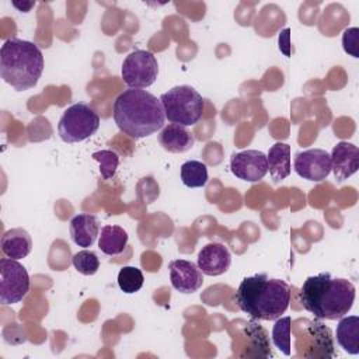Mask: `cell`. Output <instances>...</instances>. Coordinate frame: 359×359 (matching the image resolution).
Wrapping results in <instances>:
<instances>
[{
  "instance_id": "7c38bea8",
  "label": "cell",
  "mask_w": 359,
  "mask_h": 359,
  "mask_svg": "<svg viewBox=\"0 0 359 359\" xmlns=\"http://www.w3.org/2000/svg\"><path fill=\"white\" fill-rule=\"evenodd\" d=\"M331 170L338 182L348 180L359 168V149L353 143L339 142L331 151Z\"/></svg>"
},
{
  "instance_id": "6da1fadb",
  "label": "cell",
  "mask_w": 359,
  "mask_h": 359,
  "mask_svg": "<svg viewBox=\"0 0 359 359\" xmlns=\"http://www.w3.org/2000/svg\"><path fill=\"white\" fill-rule=\"evenodd\" d=\"M355 286L345 278H332L328 272L309 276L300 287V303L320 320H339L355 302Z\"/></svg>"
},
{
  "instance_id": "d6986e66",
  "label": "cell",
  "mask_w": 359,
  "mask_h": 359,
  "mask_svg": "<svg viewBox=\"0 0 359 359\" xmlns=\"http://www.w3.org/2000/svg\"><path fill=\"white\" fill-rule=\"evenodd\" d=\"M128 233L123 227L116 224H107L101 229L98 236V247L105 255H119L128 244Z\"/></svg>"
},
{
  "instance_id": "52a82bcc",
  "label": "cell",
  "mask_w": 359,
  "mask_h": 359,
  "mask_svg": "<svg viewBox=\"0 0 359 359\" xmlns=\"http://www.w3.org/2000/svg\"><path fill=\"white\" fill-rule=\"evenodd\" d=\"M121 74L129 88H147L157 80V59L150 50H133L125 57Z\"/></svg>"
},
{
  "instance_id": "9a60e30c",
  "label": "cell",
  "mask_w": 359,
  "mask_h": 359,
  "mask_svg": "<svg viewBox=\"0 0 359 359\" xmlns=\"http://www.w3.org/2000/svg\"><path fill=\"white\" fill-rule=\"evenodd\" d=\"M1 252L11 259L25 258L32 250V238L29 233L21 227L7 230L0 240Z\"/></svg>"
},
{
  "instance_id": "83f0119b",
  "label": "cell",
  "mask_w": 359,
  "mask_h": 359,
  "mask_svg": "<svg viewBox=\"0 0 359 359\" xmlns=\"http://www.w3.org/2000/svg\"><path fill=\"white\" fill-rule=\"evenodd\" d=\"M11 4L21 13H28L34 6H35V1H15L13 0Z\"/></svg>"
},
{
  "instance_id": "9c48e42d",
  "label": "cell",
  "mask_w": 359,
  "mask_h": 359,
  "mask_svg": "<svg viewBox=\"0 0 359 359\" xmlns=\"http://www.w3.org/2000/svg\"><path fill=\"white\" fill-rule=\"evenodd\" d=\"M294 171L299 177L320 182L331 172V156L324 149H309L296 153Z\"/></svg>"
},
{
  "instance_id": "7a4b0ae2",
  "label": "cell",
  "mask_w": 359,
  "mask_h": 359,
  "mask_svg": "<svg viewBox=\"0 0 359 359\" xmlns=\"http://www.w3.org/2000/svg\"><path fill=\"white\" fill-rule=\"evenodd\" d=\"M112 112L119 130L132 139L156 133L165 121L160 98L143 88L123 90L115 98Z\"/></svg>"
},
{
  "instance_id": "3957f363",
  "label": "cell",
  "mask_w": 359,
  "mask_h": 359,
  "mask_svg": "<svg viewBox=\"0 0 359 359\" xmlns=\"http://www.w3.org/2000/svg\"><path fill=\"white\" fill-rule=\"evenodd\" d=\"M234 302L251 318L273 321L289 307L290 286L282 279L257 273L241 280Z\"/></svg>"
},
{
  "instance_id": "4fadbf2b",
  "label": "cell",
  "mask_w": 359,
  "mask_h": 359,
  "mask_svg": "<svg viewBox=\"0 0 359 359\" xmlns=\"http://www.w3.org/2000/svg\"><path fill=\"white\" fill-rule=\"evenodd\" d=\"M231 264L229 248L222 243H209L198 254V268L203 275L219 276L224 273Z\"/></svg>"
},
{
  "instance_id": "7402d4cb",
  "label": "cell",
  "mask_w": 359,
  "mask_h": 359,
  "mask_svg": "<svg viewBox=\"0 0 359 359\" xmlns=\"http://www.w3.org/2000/svg\"><path fill=\"white\" fill-rule=\"evenodd\" d=\"M143 282V272L136 266H123L118 273V286L126 294L139 292Z\"/></svg>"
},
{
  "instance_id": "484cf974",
  "label": "cell",
  "mask_w": 359,
  "mask_h": 359,
  "mask_svg": "<svg viewBox=\"0 0 359 359\" xmlns=\"http://www.w3.org/2000/svg\"><path fill=\"white\" fill-rule=\"evenodd\" d=\"M358 36H359V29L358 28H348L344 31L342 34V46L344 50L353 56V57H359V52H358Z\"/></svg>"
},
{
  "instance_id": "603a6c76",
  "label": "cell",
  "mask_w": 359,
  "mask_h": 359,
  "mask_svg": "<svg viewBox=\"0 0 359 359\" xmlns=\"http://www.w3.org/2000/svg\"><path fill=\"white\" fill-rule=\"evenodd\" d=\"M72 262H73V266L76 268V271L86 276L94 275L100 268V259H98L97 254L91 250H81V251L76 252L72 258Z\"/></svg>"
},
{
  "instance_id": "2e32d148",
  "label": "cell",
  "mask_w": 359,
  "mask_h": 359,
  "mask_svg": "<svg viewBox=\"0 0 359 359\" xmlns=\"http://www.w3.org/2000/svg\"><path fill=\"white\" fill-rule=\"evenodd\" d=\"M158 142L164 150L170 153H185L195 143L194 135L181 125L168 123L158 135Z\"/></svg>"
},
{
  "instance_id": "ffe728a7",
  "label": "cell",
  "mask_w": 359,
  "mask_h": 359,
  "mask_svg": "<svg viewBox=\"0 0 359 359\" xmlns=\"http://www.w3.org/2000/svg\"><path fill=\"white\" fill-rule=\"evenodd\" d=\"M181 181L188 188H201L208 182V167L198 160H188L180 170Z\"/></svg>"
},
{
  "instance_id": "5b68a950",
  "label": "cell",
  "mask_w": 359,
  "mask_h": 359,
  "mask_svg": "<svg viewBox=\"0 0 359 359\" xmlns=\"http://www.w3.org/2000/svg\"><path fill=\"white\" fill-rule=\"evenodd\" d=\"M160 102L165 118L171 123L181 126H191L198 123L205 109L202 95L191 86L182 84L163 93Z\"/></svg>"
},
{
  "instance_id": "8992f818",
  "label": "cell",
  "mask_w": 359,
  "mask_h": 359,
  "mask_svg": "<svg viewBox=\"0 0 359 359\" xmlns=\"http://www.w3.org/2000/svg\"><path fill=\"white\" fill-rule=\"evenodd\" d=\"M100 128L98 114L84 102H76L65 109L57 123V132L65 143H79L93 136Z\"/></svg>"
},
{
  "instance_id": "30bf717a",
  "label": "cell",
  "mask_w": 359,
  "mask_h": 359,
  "mask_svg": "<svg viewBox=\"0 0 359 359\" xmlns=\"http://www.w3.org/2000/svg\"><path fill=\"white\" fill-rule=\"evenodd\" d=\"M230 170L238 180L258 182L268 172V160L259 150L238 151L230 158Z\"/></svg>"
},
{
  "instance_id": "d4e9b609",
  "label": "cell",
  "mask_w": 359,
  "mask_h": 359,
  "mask_svg": "<svg viewBox=\"0 0 359 359\" xmlns=\"http://www.w3.org/2000/svg\"><path fill=\"white\" fill-rule=\"evenodd\" d=\"M309 331L310 334L316 338L317 344H318V348L321 349H328L331 356H334V352H332V348H334V344H332V337H331V330L328 327H325L323 323L314 320L310 323L309 325Z\"/></svg>"
},
{
  "instance_id": "5bb4252c",
  "label": "cell",
  "mask_w": 359,
  "mask_h": 359,
  "mask_svg": "<svg viewBox=\"0 0 359 359\" xmlns=\"http://www.w3.org/2000/svg\"><path fill=\"white\" fill-rule=\"evenodd\" d=\"M100 236V223L94 215L79 213L70 220V237L79 247H91Z\"/></svg>"
},
{
  "instance_id": "ac0fdd59",
  "label": "cell",
  "mask_w": 359,
  "mask_h": 359,
  "mask_svg": "<svg viewBox=\"0 0 359 359\" xmlns=\"http://www.w3.org/2000/svg\"><path fill=\"white\" fill-rule=\"evenodd\" d=\"M337 342L351 355L359 353V317L348 316L341 317L337 325Z\"/></svg>"
},
{
  "instance_id": "277c9868",
  "label": "cell",
  "mask_w": 359,
  "mask_h": 359,
  "mask_svg": "<svg viewBox=\"0 0 359 359\" xmlns=\"http://www.w3.org/2000/svg\"><path fill=\"white\" fill-rule=\"evenodd\" d=\"M43 55L29 41L11 38L0 49V76L17 91L35 87L43 72Z\"/></svg>"
},
{
  "instance_id": "4316f807",
  "label": "cell",
  "mask_w": 359,
  "mask_h": 359,
  "mask_svg": "<svg viewBox=\"0 0 359 359\" xmlns=\"http://www.w3.org/2000/svg\"><path fill=\"white\" fill-rule=\"evenodd\" d=\"M279 49L286 55L290 56V29L286 28L279 35Z\"/></svg>"
},
{
  "instance_id": "ba28073f",
  "label": "cell",
  "mask_w": 359,
  "mask_h": 359,
  "mask_svg": "<svg viewBox=\"0 0 359 359\" xmlns=\"http://www.w3.org/2000/svg\"><path fill=\"white\" fill-rule=\"evenodd\" d=\"M29 292V275L17 259H0V303L15 304Z\"/></svg>"
},
{
  "instance_id": "cb8c5ba5",
  "label": "cell",
  "mask_w": 359,
  "mask_h": 359,
  "mask_svg": "<svg viewBox=\"0 0 359 359\" xmlns=\"http://www.w3.org/2000/svg\"><path fill=\"white\" fill-rule=\"evenodd\" d=\"M94 160L100 163V174L102 180H109L115 175L118 164H119V156L112 150H100L93 153L91 156Z\"/></svg>"
},
{
  "instance_id": "8fae6325",
  "label": "cell",
  "mask_w": 359,
  "mask_h": 359,
  "mask_svg": "<svg viewBox=\"0 0 359 359\" xmlns=\"http://www.w3.org/2000/svg\"><path fill=\"white\" fill-rule=\"evenodd\" d=\"M170 280L175 290L191 294L203 285V276L196 264L187 259H172L168 262Z\"/></svg>"
},
{
  "instance_id": "44dd1931",
  "label": "cell",
  "mask_w": 359,
  "mask_h": 359,
  "mask_svg": "<svg viewBox=\"0 0 359 359\" xmlns=\"http://www.w3.org/2000/svg\"><path fill=\"white\" fill-rule=\"evenodd\" d=\"M290 330H292V318L289 316L276 318V323L272 328V342L286 356L292 353Z\"/></svg>"
},
{
  "instance_id": "e0dca14e",
  "label": "cell",
  "mask_w": 359,
  "mask_h": 359,
  "mask_svg": "<svg viewBox=\"0 0 359 359\" xmlns=\"http://www.w3.org/2000/svg\"><path fill=\"white\" fill-rule=\"evenodd\" d=\"M266 160L268 170L273 182H279L290 175V146L287 143L276 142L275 144H272L266 154Z\"/></svg>"
}]
</instances>
